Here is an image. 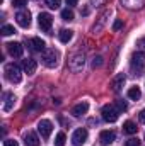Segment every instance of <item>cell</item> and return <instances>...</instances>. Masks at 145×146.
Returning a JSON list of instances; mask_svg holds the SVG:
<instances>
[{"instance_id": "13", "label": "cell", "mask_w": 145, "mask_h": 146, "mask_svg": "<svg viewBox=\"0 0 145 146\" xmlns=\"http://www.w3.org/2000/svg\"><path fill=\"white\" fill-rule=\"evenodd\" d=\"M24 145L26 146H38L39 145V138H38L36 133H33V131L24 133Z\"/></svg>"}, {"instance_id": "25", "label": "cell", "mask_w": 145, "mask_h": 146, "mask_svg": "<svg viewBox=\"0 0 145 146\" xmlns=\"http://www.w3.org/2000/svg\"><path fill=\"white\" fill-rule=\"evenodd\" d=\"M62 19H63V21H68V22L73 21V12L70 9H63V10H62Z\"/></svg>"}, {"instance_id": "20", "label": "cell", "mask_w": 145, "mask_h": 146, "mask_svg": "<svg viewBox=\"0 0 145 146\" xmlns=\"http://www.w3.org/2000/svg\"><path fill=\"white\" fill-rule=\"evenodd\" d=\"M72 37H73V31H70V29H62V31L58 33V39H60L62 42H68Z\"/></svg>"}, {"instance_id": "7", "label": "cell", "mask_w": 145, "mask_h": 146, "mask_svg": "<svg viewBox=\"0 0 145 146\" xmlns=\"http://www.w3.org/2000/svg\"><path fill=\"white\" fill-rule=\"evenodd\" d=\"M144 66H145V56L142 53H135V54L132 56V70L137 72L135 75H142Z\"/></svg>"}, {"instance_id": "16", "label": "cell", "mask_w": 145, "mask_h": 146, "mask_svg": "<svg viewBox=\"0 0 145 146\" xmlns=\"http://www.w3.org/2000/svg\"><path fill=\"white\" fill-rule=\"evenodd\" d=\"M22 68H24V72L28 73V75H33V73L36 72V68H38L36 60H31V58L24 60V63H22Z\"/></svg>"}, {"instance_id": "30", "label": "cell", "mask_w": 145, "mask_h": 146, "mask_svg": "<svg viewBox=\"0 0 145 146\" xmlns=\"http://www.w3.org/2000/svg\"><path fill=\"white\" fill-rule=\"evenodd\" d=\"M3 146H19V143L15 139H5L3 141Z\"/></svg>"}, {"instance_id": "28", "label": "cell", "mask_w": 145, "mask_h": 146, "mask_svg": "<svg viewBox=\"0 0 145 146\" xmlns=\"http://www.w3.org/2000/svg\"><path fill=\"white\" fill-rule=\"evenodd\" d=\"M125 146H140V139L138 138H130L125 141Z\"/></svg>"}, {"instance_id": "11", "label": "cell", "mask_w": 145, "mask_h": 146, "mask_svg": "<svg viewBox=\"0 0 145 146\" xmlns=\"http://www.w3.org/2000/svg\"><path fill=\"white\" fill-rule=\"evenodd\" d=\"M125 82H126V76H125L123 73L116 75V76L113 78V82H111V88H113V92H119V90L123 88Z\"/></svg>"}, {"instance_id": "27", "label": "cell", "mask_w": 145, "mask_h": 146, "mask_svg": "<svg viewBox=\"0 0 145 146\" xmlns=\"http://www.w3.org/2000/svg\"><path fill=\"white\" fill-rule=\"evenodd\" d=\"M60 3H62V0H46V5L50 9H60Z\"/></svg>"}, {"instance_id": "31", "label": "cell", "mask_w": 145, "mask_h": 146, "mask_svg": "<svg viewBox=\"0 0 145 146\" xmlns=\"http://www.w3.org/2000/svg\"><path fill=\"white\" fill-rule=\"evenodd\" d=\"M121 27H123V22H121V21H116V22L113 24V31H119Z\"/></svg>"}, {"instance_id": "17", "label": "cell", "mask_w": 145, "mask_h": 146, "mask_svg": "<svg viewBox=\"0 0 145 146\" xmlns=\"http://www.w3.org/2000/svg\"><path fill=\"white\" fill-rule=\"evenodd\" d=\"M144 3H145V0H121V5H125L126 9H132V10L142 9Z\"/></svg>"}, {"instance_id": "15", "label": "cell", "mask_w": 145, "mask_h": 146, "mask_svg": "<svg viewBox=\"0 0 145 146\" xmlns=\"http://www.w3.org/2000/svg\"><path fill=\"white\" fill-rule=\"evenodd\" d=\"M29 46H31L33 51H39V53L46 49V44H44V41H43L41 37H33V39H29Z\"/></svg>"}, {"instance_id": "34", "label": "cell", "mask_w": 145, "mask_h": 146, "mask_svg": "<svg viewBox=\"0 0 145 146\" xmlns=\"http://www.w3.org/2000/svg\"><path fill=\"white\" fill-rule=\"evenodd\" d=\"M138 119H140V122H142V124H145V109L140 110V114H138Z\"/></svg>"}, {"instance_id": "3", "label": "cell", "mask_w": 145, "mask_h": 146, "mask_svg": "<svg viewBox=\"0 0 145 146\" xmlns=\"http://www.w3.org/2000/svg\"><path fill=\"white\" fill-rule=\"evenodd\" d=\"M101 114H103V119H104L106 122H116V121H118V115H119L121 112L116 109L114 104H108V106L103 107Z\"/></svg>"}, {"instance_id": "32", "label": "cell", "mask_w": 145, "mask_h": 146, "mask_svg": "<svg viewBox=\"0 0 145 146\" xmlns=\"http://www.w3.org/2000/svg\"><path fill=\"white\" fill-rule=\"evenodd\" d=\"M12 5H14V7H24V5H26V0H14Z\"/></svg>"}, {"instance_id": "26", "label": "cell", "mask_w": 145, "mask_h": 146, "mask_svg": "<svg viewBox=\"0 0 145 146\" xmlns=\"http://www.w3.org/2000/svg\"><path fill=\"white\" fill-rule=\"evenodd\" d=\"M114 106H116V109L119 110V112H125V110L128 109L126 102H123V100H116V102H114Z\"/></svg>"}, {"instance_id": "29", "label": "cell", "mask_w": 145, "mask_h": 146, "mask_svg": "<svg viewBox=\"0 0 145 146\" xmlns=\"http://www.w3.org/2000/svg\"><path fill=\"white\" fill-rule=\"evenodd\" d=\"M101 65H103V56H96L92 60V68H99Z\"/></svg>"}, {"instance_id": "33", "label": "cell", "mask_w": 145, "mask_h": 146, "mask_svg": "<svg viewBox=\"0 0 145 146\" xmlns=\"http://www.w3.org/2000/svg\"><path fill=\"white\" fill-rule=\"evenodd\" d=\"M138 48H140L142 53H145V37H142V39L138 41Z\"/></svg>"}, {"instance_id": "22", "label": "cell", "mask_w": 145, "mask_h": 146, "mask_svg": "<svg viewBox=\"0 0 145 146\" xmlns=\"http://www.w3.org/2000/svg\"><path fill=\"white\" fill-rule=\"evenodd\" d=\"M108 15H109V12H104V14H103V15L99 17V24L92 27V33H99V31H101V29L104 27V22H106V17H108Z\"/></svg>"}, {"instance_id": "14", "label": "cell", "mask_w": 145, "mask_h": 146, "mask_svg": "<svg viewBox=\"0 0 145 146\" xmlns=\"http://www.w3.org/2000/svg\"><path fill=\"white\" fill-rule=\"evenodd\" d=\"M87 110H89V104L87 102H80V104L72 107V115L73 117H80V115L87 114Z\"/></svg>"}, {"instance_id": "21", "label": "cell", "mask_w": 145, "mask_h": 146, "mask_svg": "<svg viewBox=\"0 0 145 146\" xmlns=\"http://www.w3.org/2000/svg\"><path fill=\"white\" fill-rule=\"evenodd\" d=\"M140 97H142V92H140L138 87H130V88H128V99H132V100H138Z\"/></svg>"}, {"instance_id": "23", "label": "cell", "mask_w": 145, "mask_h": 146, "mask_svg": "<svg viewBox=\"0 0 145 146\" xmlns=\"http://www.w3.org/2000/svg\"><path fill=\"white\" fill-rule=\"evenodd\" d=\"M0 33H2V36H12V34H15V29H14V26L5 24V26L0 29Z\"/></svg>"}, {"instance_id": "5", "label": "cell", "mask_w": 145, "mask_h": 146, "mask_svg": "<svg viewBox=\"0 0 145 146\" xmlns=\"http://www.w3.org/2000/svg\"><path fill=\"white\" fill-rule=\"evenodd\" d=\"M87 138H89L87 129H85V127H79V129L73 131V134H72V145L73 146H82L87 141Z\"/></svg>"}, {"instance_id": "18", "label": "cell", "mask_w": 145, "mask_h": 146, "mask_svg": "<svg viewBox=\"0 0 145 146\" xmlns=\"http://www.w3.org/2000/svg\"><path fill=\"white\" fill-rule=\"evenodd\" d=\"M14 104H15V95H14V94H5V104H3V110H5V112H9V110L14 107Z\"/></svg>"}, {"instance_id": "6", "label": "cell", "mask_w": 145, "mask_h": 146, "mask_svg": "<svg viewBox=\"0 0 145 146\" xmlns=\"http://www.w3.org/2000/svg\"><path fill=\"white\" fill-rule=\"evenodd\" d=\"M38 131H39V134H41L43 139H48V138L51 136V131H53L51 121H50V119H41V121L38 122Z\"/></svg>"}, {"instance_id": "19", "label": "cell", "mask_w": 145, "mask_h": 146, "mask_svg": "<svg viewBox=\"0 0 145 146\" xmlns=\"http://www.w3.org/2000/svg\"><path fill=\"white\" fill-rule=\"evenodd\" d=\"M137 124L133 122V121H126L125 124H123V133H126V134H135L137 133Z\"/></svg>"}, {"instance_id": "1", "label": "cell", "mask_w": 145, "mask_h": 146, "mask_svg": "<svg viewBox=\"0 0 145 146\" xmlns=\"http://www.w3.org/2000/svg\"><path fill=\"white\" fill-rule=\"evenodd\" d=\"M5 78L10 82V83H21V80H22V73H21V68H19V65H15V63H9V65H5Z\"/></svg>"}, {"instance_id": "35", "label": "cell", "mask_w": 145, "mask_h": 146, "mask_svg": "<svg viewBox=\"0 0 145 146\" xmlns=\"http://www.w3.org/2000/svg\"><path fill=\"white\" fill-rule=\"evenodd\" d=\"M77 3H79V0H67V5H70V7L77 5Z\"/></svg>"}, {"instance_id": "4", "label": "cell", "mask_w": 145, "mask_h": 146, "mask_svg": "<svg viewBox=\"0 0 145 146\" xmlns=\"http://www.w3.org/2000/svg\"><path fill=\"white\" fill-rule=\"evenodd\" d=\"M84 63H85V58H84V54L77 53V54H73L72 58L68 60V68H70L73 73H79V72H82V68H84Z\"/></svg>"}, {"instance_id": "2", "label": "cell", "mask_w": 145, "mask_h": 146, "mask_svg": "<svg viewBox=\"0 0 145 146\" xmlns=\"http://www.w3.org/2000/svg\"><path fill=\"white\" fill-rule=\"evenodd\" d=\"M58 58H60V54H58L56 49H44L43 56H41L43 65L48 66V68H56L58 66Z\"/></svg>"}, {"instance_id": "24", "label": "cell", "mask_w": 145, "mask_h": 146, "mask_svg": "<svg viewBox=\"0 0 145 146\" xmlns=\"http://www.w3.org/2000/svg\"><path fill=\"white\" fill-rule=\"evenodd\" d=\"M65 141H67V136L63 133H58L55 138V146H65Z\"/></svg>"}, {"instance_id": "9", "label": "cell", "mask_w": 145, "mask_h": 146, "mask_svg": "<svg viewBox=\"0 0 145 146\" xmlns=\"http://www.w3.org/2000/svg\"><path fill=\"white\" fill-rule=\"evenodd\" d=\"M15 21L21 27H29L31 26V14L28 10H21L15 14Z\"/></svg>"}, {"instance_id": "12", "label": "cell", "mask_w": 145, "mask_h": 146, "mask_svg": "<svg viewBox=\"0 0 145 146\" xmlns=\"http://www.w3.org/2000/svg\"><path fill=\"white\" fill-rule=\"evenodd\" d=\"M114 139H116L114 131H103V133L99 134V141H101V145H104V146L114 143Z\"/></svg>"}, {"instance_id": "8", "label": "cell", "mask_w": 145, "mask_h": 146, "mask_svg": "<svg viewBox=\"0 0 145 146\" xmlns=\"http://www.w3.org/2000/svg\"><path fill=\"white\" fill-rule=\"evenodd\" d=\"M38 24H39L41 31L50 33V31H51V24H53V17H51L48 12H41V14L38 15Z\"/></svg>"}, {"instance_id": "10", "label": "cell", "mask_w": 145, "mask_h": 146, "mask_svg": "<svg viewBox=\"0 0 145 146\" xmlns=\"http://www.w3.org/2000/svg\"><path fill=\"white\" fill-rule=\"evenodd\" d=\"M7 51H9L10 56H14V58H21L22 53H24V48H22L21 42H9V44H7Z\"/></svg>"}]
</instances>
